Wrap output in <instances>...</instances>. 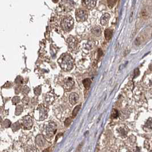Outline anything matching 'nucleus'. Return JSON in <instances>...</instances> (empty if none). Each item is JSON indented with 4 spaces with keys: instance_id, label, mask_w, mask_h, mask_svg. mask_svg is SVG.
<instances>
[{
    "instance_id": "f03ea898",
    "label": "nucleus",
    "mask_w": 152,
    "mask_h": 152,
    "mask_svg": "<svg viewBox=\"0 0 152 152\" xmlns=\"http://www.w3.org/2000/svg\"><path fill=\"white\" fill-rule=\"evenodd\" d=\"M56 131V124L53 122H48L45 124L43 128V133L45 137L47 138H52Z\"/></svg>"
},
{
    "instance_id": "6ab92c4d",
    "label": "nucleus",
    "mask_w": 152,
    "mask_h": 152,
    "mask_svg": "<svg viewBox=\"0 0 152 152\" xmlns=\"http://www.w3.org/2000/svg\"><path fill=\"white\" fill-rule=\"evenodd\" d=\"M23 111V108L22 107V106L19 105V106H17V107L16 108V115H19L22 113Z\"/></svg>"
},
{
    "instance_id": "dca6fc26",
    "label": "nucleus",
    "mask_w": 152,
    "mask_h": 152,
    "mask_svg": "<svg viewBox=\"0 0 152 152\" xmlns=\"http://www.w3.org/2000/svg\"><path fill=\"white\" fill-rule=\"evenodd\" d=\"M26 151L27 152H37V149L34 146L29 145L27 147Z\"/></svg>"
},
{
    "instance_id": "aec40b11",
    "label": "nucleus",
    "mask_w": 152,
    "mask_h": 152,
    "mask_svg": "<svg viewBox=\"0 0 152 152\" xmlns=\"http://www.w3.org/2000/svg\"><path fill=\"white\" fill-rule=\"evenodd\" d=\"M118 115V113L117 112V110L114 109L112 112L111 114V117L112 118H116L117 117V116Z\"/></svg>"
},
{
    "instance_id": "9b49d317",
    "label": "nucleus",
    "mask_w": 152,
    "mask_h": 152,
    "mask_svg": "<svg viewBox=\"0 0 152 152\" xmlns=\"http://www.w3.org/2000/svg\"><path fill=\"white\" fill-rule=\"evenodd\" d=\"M67 43L69 47L71 49H74L76 46V41L74 37H71L67 39Z\"/></svg>"
},
{
    "instance_id": "a211bd4d",
    "label": "nucleus",
    "mask_w": 152,
    "mask_h": 152,
    "mask_svg": "<svg viewBox=\"0 0 152 152\" xmlns=\"http://www.w3.org/2000/svg\"><path fill=\"white\" fill-rule=\"evenodd\" d=\"M80 108V105H77L75 108H74V111L72 112V116L74 117H75L76 116V115L77 114V113H78L79 109Z\"/></svg>"
},
{
    "instance_id": "f3484780",
    "label": "nucleus",
    "mask_w": 152,
    "mask_h": 152,
    "mask_svg": "<svg viewBox=\"0 0 152 152\" xmlns=\"http://www.w3.org/2000/svg\"><path fill=\"white\" fill-rule=\"evenodd\" d=\"M117 0H107V4L110 8H112L116 5Z\"/></svg>"
},
{
    "instance_id": "4468645a",
    "label": "nucleus",
    "mask_w": 152,
    "mask_h": 152,
    "mask_svg": "<svg viewBox=\"0 0 152 152\" xmlns=\"http://www.w3.org/2000/svg\"><path fill=\"white\" fill-rule=\"evenodd\" d=\"M92 33L95 34L96 36H100L101 34V30L99 28V27H96V28H94L92 29Z\"/></svg>"
},
{
    "instance_id": "6e6552de",
    "label": "nucleus",
    "mask_w": 152,
    "mask_h": 152,
    "mask_svg": "<svg viewBox=\"0 0 152 152\" xmlns=\"http://www.w3.org/2000/svg\"><path fill=\"white\" fill-rule=\"evenodd\" d=\"M74 84V82L72 78L68 77L64 81V87L66 89H70L73 87Z\"/></svg>"
},
{
    "instance_id": "423d86ee",
    "label": "nucleus",
    "mask_w": 152,
    "mask_h": 152,
    "mask_svg": "<svg viewBox=\"0 0 152 152\" xmlns=\"http://www.w3.org/2000/svg\"><path fill=\"white\" fill-rule=\"evenodd\" d=\"M22 125L25 129H30L32 126V117L30 116H26L22 118Z\"/></svg>"
},
{
    "instance_id": "4be33fe9",
    "label": "nucleus",
    "mask_w": 152,
    "mask_h": 152,
    "mask_svg": "<svg viewBox=\"0 0 152 152\" xmlns=\"http://www.w3.org/2000/svg\"><path fill=\"white\" fill-rule=\"evenodd\" d=\"M10 125V122L9 121V120H6L4 122V125L6 128H8L9 127Z\"/></svg>"
},
{
    "instance_id": "b1692460",
    "label": "nucleus",
    "mask_w": 152,
    "mask_h": 152,
    "mask_svg": "<svg viewBox=\"0 0 152 152\" xmlns=\"http://www.w3.org/2000/svg\"><path fill=\"white\" fill-rule=\"evenodd\" d=\"M22 101L23 102V103L27 104V103H28V102H29V99H28V98H24V99L22 100Z\"/></svg>"
},
{
    "instance_id": "f257e3e1",
    "label": "nucleus",
    "mask_w": 152,
    "mask_h": 152,
    "mask_svg": "<svg viewBox=\"0 0 152 152\" xmlns=\"http://www.w3.org/2000/svg\"><path fill=\"white\" fill-rule=\"evenodd\" d=\"M58 63L63 70L70 71L73 67L74 59L68 54H64L59 58Z\"/></svg>"
},
{
    "instance_id": "2eb2a0df",
    "label": "nucleus",
    "mask_w": 152,
    "mask_h": 152,
    "mask_svg": "<svg viewBox=\"0 0 152 152\" xmlns=\"http://www.w3.org/2000/svg\"><path fill=\"white\" fill-rule=\"evenodd\" d=\"M83 84H84V86L85 87V88H89L90 85L91 84V80L89 79H85L84 80H83Z\"/></svg>"
},
{
    "instance_id": "f8f14e48",
    "label": "nucleus",
    "mask_w": 152,
    "mask_h": 152,
    "mask_svg": "<svg viewBox=\"0 0 152 152\" xmlns=\"http://www.w3.org/2000/svg\"><path fill=\"white\" fill-rule=\"evenodd\" d=\"M84 4L88 9L94 8L96 4L97 0H84Z\"/></svg>"
},
{
    "instance_id": "0eeeda50",
    "label": "nucleus",
    "mask_w": 152,
    "mask_h": 152,
    "mask_svg": "<svg viewBox=\"0 0 152 152\" xmlns=\"http://www.w3.org/2000/svg\"><path fill=\"white\" fill-rule=\"evenodd\" d=\"M36 144L38 146L40 147H43L44 146H45L46 141L45 138L42 135H38L36 137Z\"/></svg>"
},
{
    "instance_id": "9d476101",
    "label": "nucleus",
    "mask_w": 152,
    "mask_h": 152,
    "mask_svg": "<svg viewBox=\"0 0 152 152\" xmlns=\"http://www.w3.org/2000/svg\"><path fill=\"white\" fill-rule=\"evenodd\" d=\"M79 100V96L76 93H72L69 97V100L70 103L72 105H75V104Z\"/></svg>"
},
{
    "instance_id": "ddd939ff",
    "label": "nucleus",
    "mask_w": 152,
    "mask_h": 152,
    "mask_svg": "<svg viewBox=\"0 0 152 152\" xmlns=\"http://www.w3.org/2000/svg\"><path fill=\"white\" fill-rule=\"evenodd\" d=\"M112 34H113V32L111 29H107L105 30V32H104V35H105V38L107 41L109 40L111 38L112 36Z\"/></svg>"
},
{
    "instance_id": "39448f33",
    "label": "nucleus",
    "mask_w": 152,
    "mask_h": 152,
    "mask_svg": "<svg viewBox=\"0 0 152 152\" xmlns=\"http://www.w3.org/2000/svg\"><path fill=\"white\" fill-rule=\"evenodd\" d=\"M88 13L87 11L84 9H77L76 11V18L78 22H83L87 19Z\"/></svg>"
},
{
    "instance_id": "1a4fd4ad",
    "label": "nucleus",
    "mask_w": 152,
    "mask_h": 152,
    "mask_svg": "<svg viewBox=\"0 0 152 152\" xmlns=\"http://www.w3.org/2000/svg\"><path fill=\"white\" fill-rule=\"evenodd\" d=\"M110 17H111V16H110V15L108 13L104 14L101 17V19H100L101 24L103 26H105L108 24V23L110 19Z\"/></svg>"
},
{
    "instance_id": "5701e85b",
    "label": "nucleus",
    "mask_w": 152,
    "mask_h": 152,
    "mask_svg": "<svg viewBox=\"0 0 152 152\" xmlns=\"http://www.w3.org/2000/svg\"><path fill=\"white\" fill-rule=\"evenodd\" d=\"M13 103L14 102V103H17L19 101V99L18 97H15L13 99Z\"/></svg>"
},
{
    "instance_id": "393cba45",
    "label": "nucleus",
    "mask_w": 152,
    "mask_h": 152,
    "mask_svg": "<svg viewBox=\"0 0 152 152\" xmlns=\"http://www.w3.org/2000/svg\"><path fill=\"white\" fill-rule=\"evenodd\" d=\"M150 70H152V64H151V65H150Z\"/></svg>"
},
{
    "instance_id": "412c9836",
    "label": "nucleus",
    "mask_w": 152,
    "mask_h": 152,
    "mask_svg": "<svg viewBox=\"0 0 152 152\" xmlns=\"http://www.w3.org/2000/svg\"><path fill=\"white\" fill-rule=\"evenodd\" d=\"M71 123V118H68L66 119V120H65V122H64L65 125L66 127H68L70 124Z\"/></svg>"
},
{
    "instance_id": "7ed1b4c3",
    "label": "nucleus",
    "mask_w": 152,
    "mask_h": 152,
    "mask_svg": "<svg viewBox=\"0 0 152 152\" xmlns=\"http://www.w3.org/2000/svg\"><path fill=\"white\" fill-rule=\"evenodd\" d=\"M47 114H48V109L45 106L40 105L35 110V118L38 120H43L46 118Z\"/></svg>"
},
{
    "instance_id": "20e7f679",
    "label": "nucleus",
    "mask_w": 152,
    "mask_h": 152,
    "mask_svg": "<svg viewBox=\"0 0 152 152\" xmlns=\"http://www.w3.org/2000/svg\"><path fill=\"white\" fill-rule=\"evenodd\" d=\"M74 26V19L71 16L65 17L61 22L62 28L65 31H69L72 29Z\"/></svg>"
}]
</instances>
